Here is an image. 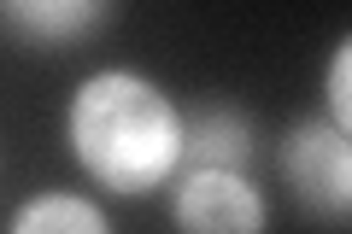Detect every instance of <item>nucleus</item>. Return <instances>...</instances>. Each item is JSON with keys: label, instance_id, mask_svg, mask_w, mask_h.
I'll return each mask as SVG.
<instances>
[{"label": "nucleus", "instance_id": "nucleus-1", "mask_svg": "<svg viewBox=\"0 0 352 234\" xmlns=\"http://www.w3.org/2000/svg\"><path fill=\"white\" fill-rule=\"evenodd\" d=\"M65 147L94 187L118 199L153 194L182 176V106L147 71H88L65 106Z\"/></svg>", "mask_w": 352, "mask_h": 234}, {"label": "nucleus", "instance_id": "nucleus-2", "mask_svg": "<svg viewBox=\"0 0 352 234\" xmlns=\"http://www.w3.org/2000/svg\"><path fill=\"white\" fill-rule=\"evenodd\" d=\"M282 182L305 217L346 222L352 217V141L329 117H300L282 135Z\"/></svg>", "mask_w": 352, "mask_h": 234}, {"label": "nucleus", "instance_id": "nucleus-3", "mask_svg": "<svg viewBox=\"0 0 352 234\" xmlns=\"http://www.w3.org/2000/svg\"><path fill=\"white\" fill-rule=\"evenodd\" d=\"M176 234H264L270 205L247 170H182L170 187Z\"/></svg>", "mask_w": 352, "mask_h": 234}, {"label": "nucleus", "instance_id": "nucleus-4", "mask_svg": "<svg viewBox=\"0 0 352 234\" xmlns=\"http://www.w3.org/2000/svg\"><path fill=\"white\" fill-rule=\"evenodd\" d=\"M252 117L223 100H200L182 111V170H247Z\"/></svg>", "mask_w": 352, "mask_h": 234}, {"label": "nucleus", "instance_id": "nucleus-5", "mask_svg": "<svg viewBox=\"0 0 352 234\" xmlns=\"http://www.w3.org/2000/svg\"><path fill=\"white\" fill-rule=\"evenodd\" d=\"M106 18H112L106 0H6L0 6V24L24 47H71L88 30H100Z\"/></svg>", "mask_w": 352, "mask_h": 234}, {"label": "nucleus", "instance_id": "nucleus-6", "mask_svg": "<svg viewBox=\"0 0 352 234\" xmlns=\"http://www.w3.org/2000/svg\"><path fill=\"white\" fill-rule=\"evenodd\" d=\"M6 234H112V217L94 194L76 187H41L12 211Z\"/></svg>", "mask_w": 352, "mask_h": 234}, {"label": "nucleus", "instance_id": "nucleus-7", "mask_svg": "<svg viewBox=\"0 0 352 234\" xmlns=\"http://www.w3.org/2000/svg\"><path fill=\"white\" fill-rule=\"evenodd\" d=\"M323 117L352 135V36H340L335 47H329V65H323Z\"/></svg>", "mask_w": 352, "mask_h": 234}]
</instances>
